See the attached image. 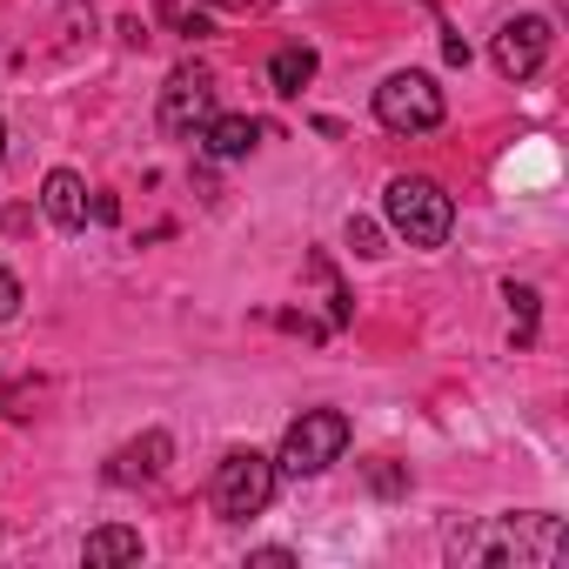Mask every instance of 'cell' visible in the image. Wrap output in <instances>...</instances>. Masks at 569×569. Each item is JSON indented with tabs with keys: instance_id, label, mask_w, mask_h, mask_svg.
I'll list each match as a JSON object with an SVG mask.
<instances>
[{
	"instance_id": "obj_1",
	"label": "cell",
	"mask_w": 569,
	"mask_h": 569,
	"mask_svg": "<svg viewBox=\"0 0 569 569\" xmlns=\"http://www.w3.org/2000/svg\"><path fill=\"white\" fill-rule=\"evenodd\" d=\"M562 549H569V529L549 509H522V516H502L489 529H456L449 536L456 562H529V569H556Z\"/></svg>"
},
{
	"instance_id": "obj_2",
	"label": "cell",
	"mask_w": 569,
	"mask_h": 569,
	"mask_svg": "<svg viewBox=\"0 0 569 569\" xmlns=\"http://www.w3.org/2000/svg\"><path fill=\"white\" fill-rule=\"evenodd\" d=\"M382 214H389V228H396L409 248H442L449 228H456V201H449L442 181H429V174H396L389 194H382Z\"/></svg>"
},
{
	"instance_id": "obj_3",
	"label": "cell",
	"mask_w": 569,
	"mask_h": 569,
	"mask_svg": "<svg viewBox=\"0 0 569 569\" xmlns=\"http://www.w3.org/2000/svg\"><path fill=\"white\" fill-rule=\"evenodd\" d=\"M274 456H261V449H228L221 462H214V482H208V502H214V516L221 522H248V516H261L268 502H274Z\"/></svg>"
},
{
	"instance_id": "obj_4",
	"label": "cell",
	"mask_w": 569,
	"mask_h": 569,
	"mask_svg": "<svg viewBox=\"0 0 569 569\" xmlns=\"http://www.w3.org/2000/svg\"><path fill=\"white\" fill-rule=\"evenodd\" d=\"M349 449V416L342 409H302L281 436V456H274V476H322L329 462H342Z\"/></svg>"
},
{
	"instance_id": "obj_5",
	"label": "cell",
	"mask_w": 569,
	"mask_h": 569,
	"mask_svg": "<svg viewBox=\"0 0 569 569\" xmlns=\"http://www.w3.org/2000/svg\"><path fill=\"white\" fill-rule=\"evenodd\" d=\"M442 114H449V101H442V88H436V74H389L382 88H376V121L389 128V134H429V128H442Z\"/></svg>"
},
{
	"instance_id": "obj_6",
	"label": "cell",
	"mask_w": 569,
	"mask_h": 569,
	"mask_svg": "<svg viewBox=\"0 0 569 569\" xmlns=\"http://www.w3.org/2000/svg\"><path fill=\"white\" fill-rule=\"evenodd\" d=\"M154 121H161V134H174V141H194V134L214 121V74H208L201 61L174 68V74H168V88H161V108H154Z\"/></svg>"
},
{
	"instance_id": "obj_7",
	"label": "cell",
	"mask_w": 569,
	"mask_h": 569,
	"mask_svg": "<svg viewBox=\"0 0 569 569\" xmlns=\"http://www.w3.org/2000/svg\"><path fill=\"white\" fill-rule=\"evenodd\" d=\"M549 41H556V28L542 21V14H516V21H502L496 28V68L509 74V81H529V74H542V61H549Z\"/></svg>"
},
{
	"instance_id": "obj_8",
	"label": "cell",
	"mask_w": 569,
	"mask_h": 569,
	"mask_svg": "<svg viewBox=\"0 0 569 569\" xmlns=\"http://www.w3.org/2000/svg\"><path fill=\"white\" fill-rule=\"evenodd\" d=\"M168 456H174V442H168L161 429H148L141 442L114 449V462H108V482H121V489H134V482H154V476L168 469Z\"/></svg>"
},
{
	"instance_id": "obj_9",
	"label": "cell",
	"mask_w": 569,
	"mask_h": 569,
	"mask_svg": "<svg viewBox=\"0 0 569 569\" xmlns=\"http://www.w3.org/2000/svg\"><path fill=\"white\" fill-rule=\"evenodd\" d=\"M194 141L208 148V161H248L254 141H261V121H254V114H214Z\"/></svg>"
},
{
	"instance_id": "obj_10",
	"label": "cell",
	"mask_w": 569,
	"mask_h": 569,
	"mask_svg": "<svg viewBox=\"0 0 569 569\" xmlns=\"http://www.w3.org/2000/svg\"><path fill=\"white\" fill-rule=\"evenodd\" d=\"M41 208H48L54 228H88V181H81L74 168H54V174L41 181Z\"/></svg>"
},
{
	"instance_id": "obj_11",
	"label": "cell",
	"mask_w": 569,
	"mask_h": 569,
	"mask_svg": "<svg viewBox=\"0 0 569 569\" xmlns=\"http://www.w3.org/2000/svg\"><path fill=\"white\" fill-rule=\"evenodd\" d=\"M81 556H88V569H121V562H141V529L108 522V529H94V536L81 542Z\"/></svg>"
},
{
	"instance_id": "obj_12",
	"label": "cell",
	"mask_w": 569,
	"mask_h": 569,
	"mask_svg": "<svg viewBox=\"0 0 569 569\" xmlns=\"http://www.w3.org/2000/svg\"><path fill=\"white\" fill-rule=\"evenodd\" d=\"M309 81H316V48L309 41H289V48L268 54V88L274 94H302Z\"/></svg>"
},
{
	"instance_id": "obj_13",
	"label": "cell",
	"mask_w": 569,
	"mask_h": 569,
	"mask_svg": "<svg viewBox=\"0 0 569 569\" xmlns=\"http://www.w3.org/2000/svg\"><path fill=\"white\" fill-rule=\"evenodd\" d=\"M502 302H509V316H516V342L529 349V342H536V309H542V296L529 289V281H509Z\"/></svg>"
},
{
	"instance_id": "obj_14",
	"label": "cell",
	"mask_w": 569,
	"mask_h": 569,
	"mask_svg": "<svg viewBox=\"0 0 569 569\" xmlns=\"http://www.w3.org/2000/svg\"><path fill=\"white\" fill-rule=\"evenodd\" d=\"M349 248L376 261V254H382V228H376V221H362V214H349Z\"/></svg>"
},
{
	"instance_id": "obj_15",
	"label": "cell",
	"mask_w": 569,
	"mask_h": 569,
	"mask_svg": "<svg viewBox=\"0 0 569 569\" xmlns=\"http://www.w3.org/2000/svg\"><path fill=\"white\" fill-rule=\"evenodd\" d=\"M14 309H21V281L0 268V322H14Z\"/></svg>"
},
{
	"instance_id": "obj_16",
	"label": "cell",
	"mask_w": 569,
	"mask_h": 569,
	"mask_svg": "<svg viewBox=\"0 0 569 569\" xmlns=\"http://www.w3.org/2000/svg\"><path fill=\"white\" fill-rule=\"evenodd\" d=\"M248 562H254V569H289V562H296V556H289V549H254V556H248Z\"/></svg>"
},
{
	"instance_id": "obj_17",
	"label": "cell",
	"mask_w": 569,
	"mask_h": 569,
	"mask_svg": "<svg viewBox=\"0 0 569 569\" xmlns=\"http://www.w3.org/2000/svg\"><path fill=\"white\" fill-rule=\"evenodd\" d=\"M88 214H94V221H114V214H121V201H114V194H88Z\"/></svg>"
},
{
	"instance_id": "obj_18",
	"label": "cell",
	"mask_w": 569,
	"mask_h": 569,
	"mask_svg": "<svg viewBox=\"0 0 569 569\" xmlns=\"http://www.w3.org/2000/svg\"><path fill=\"white\" fill-rule=\"evenodd\" d=\"M0 161H8V121H0Z\"/></svg>"
}]
</instances>
